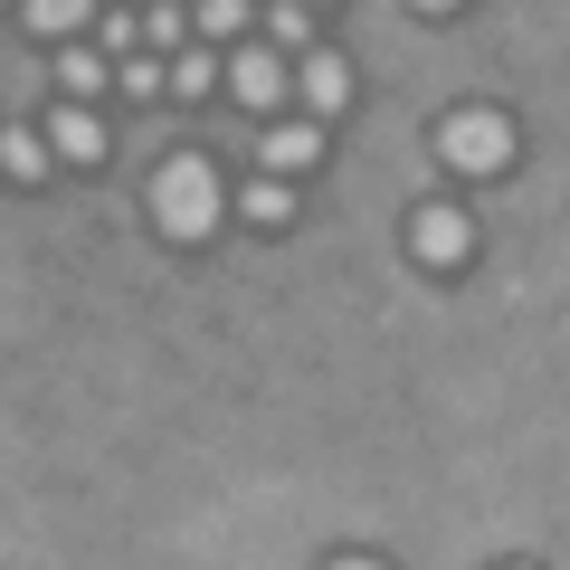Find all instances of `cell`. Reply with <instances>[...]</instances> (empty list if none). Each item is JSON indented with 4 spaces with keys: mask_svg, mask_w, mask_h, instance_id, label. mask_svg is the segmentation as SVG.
<instances>
[{
    "mask_svg": "<svg viewBox=\"0 0 570 570\" xmlns=\"http://www.w3.org/2000/svg\"><path fill=\"white\" fill-rule=\"evenodd\" d=\"M142 219H153V238L200 247L209 228L228 219V181H219V163H209V153H171V163L142 181Z\"/></svg>",
    "mask_w": 570,
    "mask_h": 570,
    "instance_id": "cell-1",
    "label": "cell"
},
{
    "mask_svg": "<svg viewBox=\"0 0 570 570\" xmlns=\"http://www.w3.org/2000/svg\"><path fill=\"white\" fill-rule=\"evenodd\" d=\"M513 153H523V134H513L504 105H456V115H438V163L466 171V181L513 171Z\"/></svg>",
    "mask_w": 570,
    "mask_h": 570,
    "instance_id": "cell-2",
    "label": "cell"
},
{
    "mask_svg": "<svg viewBox=\"0 0 570 570\" xmlns=\"http://www.w3.org/2000/svg\"><path fill=\"white\" fill-rule=\"evenodd\" d=\"M409 257H419L428 276H456V266L475 257V219H466V200H419V209H409Z\"/></svg>",
    "mask_w": 570,
    "mask_h": 570,
    "instance_id": "cell-3",
    "label": "cell"
},
{
    "mask_svg": "<svg viewBox=\"0 0 570 570\" xmlns=\"http://www.w3.org/2000/svg\"><path fill=\"white\" fill-rule=\"evenodd\" d=\"M219 86H228V96L247 105V115H276V105L295 96V67H285V58H276L266 39H238V48L219 58Z\"/></svg>",
    "mask_w": 570,
    "mask_h": 570,
    "instance_id": "cell-4",
    "label": "cell"
},
{
    "mask_svg": "<svg viewBox=\"0 0 570 570\" xmlns=\"http://www.w3.org/2000/svg\"><path fill=\"white\" fill-rule=\"evenodd\" d=\"M39 134H48V153H58V163H77V171H96L105 163V153H115V124H105L96 115V105H48V124H39Z\"/></svg>",
    "mask_w": 570,
    "mask_h": 570,
    "instance_id": "cell-5",
    "label": "cell"
},
{
    "mask_svg": "<svg viewBox=\"0 0 570 570\" xmlns=\"http://www.w3.org/2000/svg\"><path fill=\"white\" fill-rule=\"evenodd\" d=\"M295 105H305L314 124H333L352 105V58L343 48H305V58H295Z\"/></svg>",
    "mask_w": 570,
    "mask_h": 570,
    "instance_id": "cell-6",
    "label": "cell"
},
{
    "mask_svg": "<svg viewBox=\"0 0 570 570\" xmlns=\"http://www.w3.org/2000/svg\"><path fill=\"white\" fill-rule=\"evenodd\" d=\"M257 153H266V171H276V181H295V171H314V163L333 153V124H314V115L266 124V134H257Z\"/></svg>",
    "mask_w": 570,
    "mask_h": 570,
    "instance_id": "cell-7",
    "label": "cell"
},
{
    "mask_svg": "<svg viewBox=\"0 0 570 570\" xmlns=\"http://www.w3.org/2000/svg\"><path fill=\"white\" fill-rule=\"evenodd\" d=\"M105 86H115V58L105 48H58V96L67 105H96Z\"/></svg>",
    "mask_w": 570,
    "mask_h": 570,
    "instance_id": "cell-8",
    "label": "cell"
},
{
    "mask_svg": "<svg viewBox=\"0 0 570 570\" xmlns=\"http://www.w3.org/2000/svg\"><path fill=\"white\" fill-rule=\"evenodd\" d=\"M0 171H10V181H48V171H58V153H48L39 124H0Z\"/></svg>",
    "mask_w": 570,
    "mask_h": 570,
    "instance_id": "cell-9",
    "label": "cell"
},
{
    "mask_svg": "<svg viewBox=\"0 0 570 570\" xmlns=\"http://www.w3.org/2000/svg\"><path fill=\"white\" fill-rule=\"evenodd\" d=\"M238 219H247V228H295V181H276V171H257V181L238 190Z\"/></svg>",
    "mask_w": 570,
    "mask_h": 570,
    "instance_id": "cell-10",
    "label": "cell"
},
{
    "mask_svg": "<svg viewBox=\"0 0 570 570\" xmlns=\"http://www.w3.org/2000/svg\"><path fill=\"white\" fill-rule=\"evenodd\" d=\"M257 29H266V48H276V58H285V48H295V58H305V48H324V39H314V10H305V0H266Z\"/></svg>",
    "mask_w": 570,
    "mask_h": 570,
    "instance_id": "cell-11",
    "label": "cell"
},
{
    "mask_svg": "<svg viewBox=\"0 0 570 570\" xmlns=\"http://www.w3.org/2000/svg\"><path fill=\"white\" fill-rule=\"evenodd\" d=\"M105 0H20V20L39 29V39H77V29H96Z\"/></svg>",
    "mask_w": 570,
    "mask_h": 570,
    "instance_id": "cell-12",
    "label": "cell"
},
{
    "mask_svg": "<svg viewBox=\"0 0 570 570\" xmlns=\"http://www.w3.org/2000/svg\"><path fill=\"white\" fill-rule=\"evenodd\" d=\"M257 0H190V39H247Z\"/></svg>",
    "mask_w": 570,
    "mask_h": 570,
    "instance_id": "cell-13",
    "label": "cell"
},
{
    "mask_svg": "<svg viewBox=\"0 0 570 570\" xmlns=\"http://www.w3.org/2000/svg\"><path fill=\"white\" fill-rule=\"evenodd\" d=\"M142 48H153V58H181L190 48V10L181 0H142Z\"/></svg>",
    "mask_w": 570,
    "mask_h": 570,
    "instance_id": "cell-14",
    "label": "cell"
},
{
    "mask_svg": "<svg viewBox=\"0 0 570 570\" xmlns=\"http://www.w3.org/2000/svg\"><path fill=\"white\" fill-rule=\"evenodd\" d=\"M163 86H171V96H209V86H219V58H209V48H200V39H190V48H181V58H171V67H163Z\"/></svg>",
    "mask_w": 570,
    "mask_h": 570,
    "instance_id": "cell-15",
    "label": "cell"
},
{
    "mask_svg": "<svg viewBox=\"0 0 570 570\" xmlns=\"http://www.w3.org/2000/svg\"><path fill=\"white\" fill-rule=\"evenodd\" d=\"M86 48H105V58H134V48H142V10H96V39H86Z\"/></svg>",
    "mask_w": 570,
    "mask_h": 570,
    "instance_id": "cell-16",
    "label": "cell"
},
{
    "mask_svg": "<svg viewBox=\"0 0 570 570\" xmlns=\"http://www.w3.org/2000/svg\"><path fill=\"white\" fill-rule=\"evenodd\" d=\"M163 67H171V58H153V48H134V58L115 67V86H124L134 105H153V96H163Z\"/></svg>",
    "mask_w": 570,
    "mask_h": 570,
    "instance_id": "cell-17",
    "label": "cell"
},
{
    "mask_svg": "<svg viewBox=\"0 0 570 570\" xmlns=\"http://www.w3.org/2000/svg\"><path fill=\"white\" fill-rule=\"evenodd\" d=\"M324 570H390V561H381V551H333Z\"/></svg>",
    "mask_w": 570,
    "mask_h": 570,
    "instance_id": "cell-18",
    "label": "cell"
},
{
    "mask_svg": "<svg viewBox=\"0 0 570 570\" xmlns=\"http://www.w3.org/2000/svg\"><path fill=\"white\" fill-rule=\"evenodd\" d=\"M419 10H428V20H448V10H466V0H419Z\"/></svg>",
    "mask_w": 570,
    "mask_h": 570,
    "instance_id": "cell-19",
    "label": "cell"
},
{
    "mask_svg": "<svg viewBox=\"0 0 570 570\" xmlns=\"http://www.w3.org/2000/svg\"><path fill=\"white\" fill-rule=\"evenodd\" d=\"M504 570H542V561H504Z\"/></svg>",
    "mask_w": 570,
    "mask_h": 570,
    "instance_id": "cell-20",
    "label": "cell"
},
{
    "mask_svg": "<svg viewBox=\"0 0 570 570\" xmlns=\"http://www.w3.org/2000/svg\"><path fill=\"white\" fill-rule=\"evenodd\" d=\"M305 10H333V0H305Z\"/></svg>",
    "mask_w": 570,
    "mask_h": 570,
    "instance_id": "cell-21",
    "label": "cell"
},
{
    "mask_svg": "<svg viewBox=\"0 0 570 570\" xmlns=\"http://www.w3.org/2000/svg\"><path fill=\"white\" fill-rule=\"evenodd\" d=\"M115 10H142V0H115Z\"/></svg>",
    "mask_w": 570,
    "mask_h": 570,
    "instance_id": "cell-22",
    "label": "cell"
}]
</instances>
